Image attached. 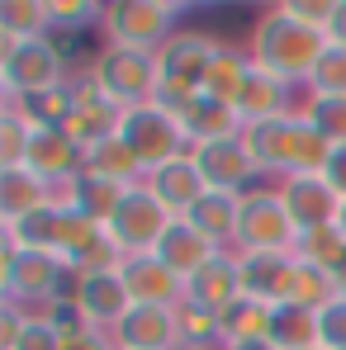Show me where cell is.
<instances>
[{
  "instance_id": "7c38bea8",
  "label": "cell",
  "mask_w": 346,
  "mask_h": 350,
  "mask_svg": "<svg viewBox=\"0 0 346 350\" xmlns=\"http://www.w3.org/2000/svg\"><path fill=\"white\" fill-rule=\"evenodd\" d=\"M280 189V204L289 208L294 228L299 232H313V228H337V213H342V194L328 185L323 171H294L285 180H275Z\"/></svg>"
},
{
  "instance_id": "83f0119b",
  "label": "cell",
  "mask_w": 346,
  "mask_h": 350,
  "mask_svg": "<svg viewBox=\"0 0 346 350\" xmlns=\"http://www.w3.org/2000/svg\"><path fill=\"white\" fill-rule=\"evenodd\" d=\"M81 171H86V175H100V180H110V185H123V189H133V185H143V180H147V171L138 166V157L128 152V142H123V137H110V142L90 147Z\"/></svg>"
},
{
  "instance_id": "ee69618b",
  "label": "cell",
  "mask_w": 346,
  "mask_h": 350,
  "mask_svg": "<svg viewBox=\"0 0 346 350\" xmlns=\"http://www.w3.org/2000/svg\"><path fill=\"white\" fill-rule=\"evenodd\" d=\"M323 175H328V185H332V189L346 199V147H332V157H328Z\"/></svg>"
},
{
  "instance_id": "f1b7e54d",
  "label": "cell",
  "mask_w": 346,
  "mask_h": 350,
  "mask_svg": "<svg viewBox=\"0 0 346 350\" xmlns=\"http://www.w3.org/2000/svg\"><path fill=\"white\" fill-rule=\"evenodd\" d=\"M48 33H53L48 0H5L0 5V38L29 43V38H48Z\"/></svg>"
},
{
  "instance_id": "3957f363",
  "label": "cell",
  "mask_w": 346,
  "mask_h": 350,
  "mask_svg": "<svg viewBox=\"0 0 346 350\" xmlns=\"http://www.w3.org/2000/svg\"><path fill=\"white\" fill-rule=\"evenodd\" d=\"M219 53V38L199 33V29H180L171 33L162 48H157V76H162V90H157V105L166 114H180L190 105V95L204 90V76H209V62Z\"/></svg>"
},
{
  "instance_id": "ac0fdd59",
  "label": "cell",
  "mask_w": 346,
  "mask_h": 350,
  "mask_svg": "<svg viewBox=\"0 0 346 350\" xmlns=\"http://www.w3.org/2000/svg\"><path fill=\"white\" fill-rule=\"evenodd\" d=\"M299 109H304V90H299V85H289V81H280V76L251 66L242 95H237V114H242V123L289 118V114H299Z\"/></svg>"
},
{
  "instance_id": "f907efd6",
  "label": "cell",
  "mask_w": 346,
  "mask_h": 350,
  "mask_svg": "<svg viewBox=\"0 0 346 350\" xmlns=\"http://www.w3.org/2000/svg\"><path fill=\"white\" fill-rule=\"evenodd\" d=\"M308 350H323V346H308Z\"/></svg>"
},
{
  "instance_id": "7402d4cb",
  "label": "cell",
  "mask_w": 346,
  "mask_h": 350,
  "mask_svg": "<svg viewBox=\"0 0 346 350\" xmlns=\"http://www.w3.org/2000/svg\"><path fill=\"white\" fill-rule=\"evenodd\" d=\"M48 204H58V189L43 175H34L29 166H0V228H14Z\"/></svg>"
},
{
  "instance_id": "6da1fadb",
  "label": "cell",
  "mask_w": 346,
  "mask_h": 350,
  "mask_svg": "<svg viewBox=\"0 0 346 350\" xmlns=\"http://www.w3.org/2000/svg\"><path fill=\"white\" fill-rule=\"evenodd\" d=\"M242 48H247V57H251L256 71H271V76H280V81L304 90L308 76H313V66H318V57L328 53V38L318 29L299 24L285 5H271V10L256 14V24H251V33H247Z\"/></svg>"
},
{
  "instance_id": "d590c367",
  "label": "cell",
  "mask_w": 346,
  "mask_h": 350,
  "mask_svg": "<svg viewBox=\"0 0 346 350\" xmlns=\"http://www.w3.org/2000/svg\"><path fill=\"white\" fill-rule=\"evenodd\" d=\"M332 298H337L332 275H328V270H318V265H304V260H299V275H294V293H289V303H299V308L318 312V308H323V303H332Z\"/></svg>"
},
{
  "instance_id": "e575fe53",
  "label": "cell",
  "mask_w": 346,
  "mask_h": 350,
  "mask_svg": "<svg viewBox=\"0 0 346 350\" xmlns=\"http://www.w3.org/2000/svg\"><path fill=\"white\" fill-rule=\"evenodd\" d=\"M304 95H323V100L346 95V48H332V43H328V53L318 57L308 85H304Z\"/></svg>"
},
{
  "instance_id": "2e32d148",
  "label": "cell",
  "mask_w": 346,
  "mask_h": 350,
  "mask_svg": "<svg viewBox=\"0 0 346 350\" xmlns=\"http://www.w3.org/2000/svg\"><path fill=\"white\" fill-rule=\"evenodd\" d=\"M24 166L34 175H43L53 189H66L81 166H86V152L71 142V133H62V128H34V142H29V157H24Z\"/></svg>"
},
{
  "instance_id": "9c48e42d",
  "label": "cell",
  "mask_w": 346,
  "mask_h": 350,
  "mask_svg": "<svg viewBox=\"0 0 346 350\" xmlns=\"http://www.w3.org/2000/svg\"><path fill=\"white\" fill-rule=\"evenodd\" d=\"M175 218L162 208V199L147 189V180L143 185H133L123 199H119L114 218L105 223V232L114 237V246L123 251V256H147V251H157V241L166 237V228H171Z\"/></svg>"
},
{
  "instance_id": "4316f807",
  "label": "cell",
  "mask_w": 346,
  "mask_h": 350,
  "mask_svg": "<svg viewBox=\"0 0 346 350\" xmlns=\"http://www.w3.org/2000/svg\"><path fill=\"white\" fill-rule=\"evenodd\" d=\"M247 76H251V57H247V48H237V43H223V38H219V53H214L209 76H204V95L237 105Z\"/></svg>"
},
{
  "instance_id": "7dc6e473",
  "label": "cell",
  "mask_w": 346,
  "mask_h": 350,
  "mask_svg": "<svg viewBox=\"0 0 346 350\" xmlns=\"http://www.w3.org/2000/svg\"><path fill=\"white\" fill-rule=\"evenodd\" d=\"M332 284H337V293H346V256L332 265Z\"/></svg>"
},
{
  "instance_id": "836d02e7",
  "label": "cell",
  "mask_w": 346,
  "mask_h": 350,
  "mask_svg": "<svg viewBox=\"0 0 346 350\" xmlns=\"http://www.w3.org/2000/svg\"><path fill=\"white\" fill-rule=\"evenodd\" d=\"M342 256H346L342 228H313V232H299V241H294V260L318 265V270H328V275H332V265H337Z\"/></svg>"
},
{
  "instance_id": "ab89813d",
  "label": "cell",
  "mask_w": 346,
  "mask_h": 350,
  "mask_svg": "<svg viewBox=\"0 0 346 350\" xmlns=\"http://www.w3.org/2000/svg\"><path fill=\"white\" fill-rule=\"evenodd\" d=\"M10 350H62V332L53 322H43V317H29L24 332H19V341Z\"/></svg>"
},
{
  "instance_id": "d6986e66",
  "label": "cell",
  "mask_w": 346,
  "mask_h": 350,
  "mask_svg": "<svg viewBox=\"0 0 346 350\" xmlns=\"http://www.w3.org/2000/svg\"><path fill=\"white\" fill-rule=\"evenodd\" d=\"M119 350H175L180 346V317L175 308H147L133 303V312L114 327Z\"/></svg>"
},
{
  "instance_id": "d6a6232c",
  "label": "cell",
  "mask_w": 346,
  "mask_h": 350,
  "mask_svg": "<svg viewBox=\"0 0 346 350\" xmlns=\"http://www.w3.org/2000/svg\"><path fill=\"white\" fill-rule=\"evenodd\" d=\"M271 332V308L256 298H237L232 308H223V346L232 341H256Z\"/></svg>"
},
{
  "instance_id": "7a4b0ae2",
  "label": "cell",
  "mask_w": 346,
  "mask_h": 350,
  "mask_svg": "<svg viewBox=\"0 0 346 350\" xmlns=\"http://www.w3.org/2000/svg\"><path fill=\"white\" fill-rule=\"evenodd\" d=\"M5 241V256H0V298L5 303H19L29 317H48L53 298L71 293V270L66 260L53 251H34V246H19L14 237L0 232Z\"/></svg>"
},
{
  "instance_id": "f35d334b",
  "label": "cell",
  "mask_w": 346,
  "mask_h": 350,
  "mask_svg": "<svg viewBox=\"0 0 346 350\" xmlns=\"http://www.w3.org/2000/svg\"><path fill=\"white\" fill-rule=\"evenodd\" d=\"M318 346L323 350H346V293L318 308Z\"/></svg>"
},
{
  "instance_id": "4dcf8cb0",
  "label": "cell",
  "mask_w": 346,
  "mask_h": 350,
  "mask_svg": "<svg viewBox=\"0 0 346 350\" xmlns=\"http://www.w3.org/2000/svg\"><path fill=\"white\" fill-rule=\"evenodd\" d=\"M175 317H180V341L204 346V350H223V312H214V308L185 298V303L175 308Z\"/></svg>"
},
{
  "instance_id": "74e56055",
  "label": "cell",
  "mask_w": 346,
  "mask_h": 350,
  "mask_svg": "<svg viewBox=\"0 0 346 350\" xmlns=\"http://www.w3.org/2000/svg\"><path fill=\"white\" fill-rule=\"evenodd\" d=\"M48 14H53V29L86 33L105 19V5H95V0H48Z\"/></svg>"
},
{
  "instance_id": "44dd1931",
  "label": "cell",
  "mask_w": 346,
  "mask_h": 350,
  "mask_svg": "<svg viewBox=\"0 0 346 350\" xmlns=\"http://www.w3.org/2000/svg\"><path fill=\"white\" fill-rule=\"evenodd\" d=\"M180 128H185V137L195 142V147H209V142H228V137H242V114H237V105L228 100H214V95H190V105L180 109Z\"/></svg>"
},
{
  "instance_id": "f6af8a7d",
  "label": "cell",
  "mask_w": 346,
  "mask_h": 350,
  "mask_svg": "<svg viewBox=\"0 0 346 350\" xmlns=\"http://www.w3.org/2000/svg\"><path fill=\"white\" fill-rule=\"evenodd\" d=\"M328 43L346 48V0H332V24H328Z\"/></svg>"
},
{
  "instance_id": "d4e9b609",
  "label": "cell",
  "mask_w": 346,
  "mask_h": 350,
  "mask_svg": "<svg viewBox=\"0 0 346 350\" xmlns=\"http://www.w3.org/2000/svg\"><path fill=\"white\" fill-rule=\"evenodd\" d=\"M128 189L123 185H110V180H100V175H76L66 189H58V204H71L81 218H90V223H110L114 218V208H119V199H123Z\"/></svg>"
},
{
  "instance_id": "5bb4252c",
  "label": "cell",
  "mask_w": 346,
  "mask_h": 350,
  "mask_svg": "<svg viewBox=\"0 0 346 350\" xmlns=\"http://www.w3.org/2000/svg\"><path fill=\"white\" fill-rule=\"evenodd\" d=\"M237 270H242V298H256L266 308H280V303H289V293H294L299 260H294V251H256V256H237Z\"/></svg>"
},
{
  "instance_id": "30bf717a",
  "label": "cell",
  "mask_w": 346,
  "mask_h": 350,
  "mask_svg": "<svg viewBox=\"0 0 346 350\" xmlns=\"http://www.w3.org/2000/svg\"><path fill=\"white\" fill-rule=\"evenodd\" d=\"M304 137H308L304 114L261 118V123H247V128H242V147L251 152L256 175H261V180H271V185L299 171V147H304Z\"/></svg>"
},
{
  "instance_id": "603a6c76",
  "label": "cell",
  "mask_w": 346,
  "mask_h": 350,
  "mask_svg": "<svg viewBox=\"0 0 346 350\" xmlns=\"http://www.w3.org/2000/svg\"><path fill=\"white\" fill-rule=\"evenodd\" d=\"M152 256H157V260H166L175 275L190 284V280H195L214 256H223V246H219V241H209V237L199 232L190 218H175L171 228H166V237L157 241V251H152Z\"/></svg>"
},
{
  "instance_id": "484cf974",
  "label": "cell",
  "mask_w": 346,
  "mask_h": 350,
  "mask_svg": "<svg viewBox=\"0 0 346 350\" xmlns=\"http://www.w3.org/2000/svg\"><path fill=\"white\" fill-rule=\"evenodd\" d=\"M237 213H242V194H228V189H209L185 218L209 237L219 241L223 251H232V232H237Z\"/></svg>"
},
{
  "instance_id": "bcb514c9",
  "label": "cell",
  "mask_w": 346,
  "mask_h": 350,
  "mask_svg": "<svg viewBox=\"0 0 346 350\" xmlns=\"http://www.w3.org/2000/svg\"><path fill=\"white\" fill-rule=\"evenodd\" d=\"M223 350H280L271 336H256V341H232V346H223Z\"/></svg>"
},
{
  "instance_id": "60d3db41",
  "label": "cell",
  "mask_w": 346,
  "mask_h": 350,
  "mask_svg": "<svg viewBox=\"0 0 346 350\" xmlns=\"http://www.w3.org/2000/svg\"><path fill=\"white\" fill-rule=\"evenodd\" d=\"M280 5H285L299 24H308V29H318V33L328 38V24H332V0H280Z\"/></svg>"
},
{
  "instance_id": "8992f818",
  "label": "cell",
  "mask_w": 346,
  "mask_h": 350,
  "mask_svg": "<svg viewBox=\"0 0 346 350\" xmlns=\"http://www.w3.org/2000/svg\"><path fill=\"white\" fill-rule=\"evenodd\" d=\"M299 228L280 204L275 185H256L242 194V213H237V232H232V251L237 256H256V251H294Z\"/></svg>"
},
{
  "instance_id": "8d00e7d4",
  "label": "cell",
  "mask_w": 346,
  "mask_h": 350,
  "mask_svg": "<svg viewBox=\"0 0 346 350\" xmlns=\"http://www.w3.org/2000/svg\"><path fill=\"white\" fill-rule=\"evenodd\" d=\"M29 142H34V123L14 109H0V166H24Z\"/></svg>"
},
{
  "instance_id": "cb8c5ba5",
  "label": "cell",
  "mask_w": 346,
  "mask_h": 350,
  "mask_svg": "<svg viewBox=\"0 0 346 350\" xmlns=\"http://www.w3.org/2000/svg\"><path fill=\"white\" fill-rule=\"evenodd\" d=\"M185 298H190V303H204V308H214V312L232 308V303L242 298V270H237V256H232V251L214 256V260L185 284Z\"/></svg>"
},
{
  "instance_id": "b9f144b4",
  "label": "cell",
  "mask_w": 346,
  "mask_h": 350,
  "mask_svg": "<svg viewBox=\"0 0 346 350\" xmlns=\"http://www.w3.org/2000/svg\"><path fill=\"white\" fill-rule=\"evenodd\" d=\"M24 322H29V312H24L19 303H5V298H0V350H10L14 341H19Z\"/></svg>"
},
{
  "instance_id": "5b68a950",
  "label": "cell",
  "mask_w": 346,
  "mask_h": 350,
  "mask_svg": "<svg viewBox=\"0 0 346 350\" xmlns=\"http://www.w3.org/2000/svg\"><path fill=\"white\" fill-rule=\"evenodd\" d=\"M90 81L123 109H138V105H152L157 90H162V76H157V53H138V48H119L105 43L95 57L86 62Z\"/></svg>"
},
{
  "instance_id": "681fc988",
  "label": "cell",
  "mask_w": 346,
  "mask_h": 350,
  "mask_svg": "<svg viewBox=\"0 0 346 350\" xmlns=\"http://www.w3.org/2000/svg\"><path fill=\"white\" fill-rule=\"evenodd\" d=\"M175 350H204V346H190V341H180V346H175Z\"/></svg>"
},
{
  "instance_id": "e0dca14e",
  "label": "cell",
  "mask_w": 346,
  "mask_h": 350,
  "mask_svg": "<svg viewBox=\"0 0 346 350\" xmlns=\"http://www.w3.org/2000/svg\"><path fill=\"white\" fill-rule=\"evenodd\" d=\"M195 161H199V171H204V180H209V189L247 194V189H256V185H261L256 161H251V152L242 147V137H228V142H209V147H199V152H195Z\"/></svg>"
},
{
  "instance_id": "9a60e30c",
  "label": "cell",
  "mask_w": 346,
  "mask_h": 350,
  "mask_svg": "<svg viewBox=\"0 0 346 350\" xmlns=\"http://www.w3.org/2000/svg\"><path fill=\"white\" fill-rule=\"evenodd\" d=\"M119 275H123L133 303H147V308H180L185 303V280L175 275L166 260H157L152 251L147 256H123Z\"/></svg>"
},
{
  "instance_id": "ba28073f",
  "label": "cell",
  "mask_w": 346,
  "mask_h": 350,
  "mask_svg": "<svg viewBox=\"0 0 346 350\" xmlns=\"http://www.w3.org/2000/svg\"><path fill=\"white\" fill-rule=\"evenodd\" d=\"M62 81H71V66L58 57L48 38H29V43L0 38V95H38Z\"/></svg>"
},
{
  "instance_id": "277c9868",
  "label": "cell",
  "mask_w": 346,
  "mask_h": 350,
  "mask_svg": "<svg viewBox=\"0 0 346 350\" xmlns=\"http://www.w3.org/2000/svg\"><path fill=\"white\" fill-rule=\"evenodd\" d=\"M180 19H185V5L175 0H114L105 5L100 33L105 43H119V48L157 53L171 33H180Z\"/></svg>"
},
{
  "instance_id": "52a82bcc",
  "label": "cell",
  "mask_w": 346,
  "mask_h": 350,
  "mask_svg": "<svg viewBox=\"0 0 346 350\" xmlns=\"http://www.w3.org/2000/svg\"><path fill=\"white\" fill-rule=\"evenodd\" d=\"M119 137L128 142V152L138 157V166H143L147 175L157 171V166H166V161H175V157H195V152H199V147L185 137L180 118L166 114L157 100L128 109V114H123V128H119Z\"/></svg>"
},
{
  "instance_id": "f546056e",
  "label": "cell",
  "mask_w": 346,
  "mask_h": 350,
  "mask_svg": "<svg viewBox=\"0 0 346 350\" xmlns=\"http://www.w3.org/2000/svg\"><path fill=\"white\" fill-rule=\"evenodd\" d=\"M266 336L280 350L318 346V312H308V308H299V303H280V308H271V332H266Z\"/></svg>"
},
{
  "instance_id": "7bdbcfd3",
  "label": "cell",
  "mask_w": 346,
  "mask_h": 350,
  "mask_svg": "<svg viewBox=\"0 0 346 350\" xmlns=\"http://www.w3.org/2000/svg\"><path fill=\"white\" fill-rule=\"evenodd\" d=\"M62 350H119V346H114V336H110V332L86 327V332H76V336H62Z\"/></svg>"
},
{
  "instance_id": "ffe728a7",
  "label": "cell",
  "mask_w": 346,
  "mask_h": 350,
  "mask_svg": "<svg viewBox=\"0 0 346 350\" xmlns=\"http://www.w3.org/2000/svg\"><path fill=\"white\" fill-rule=\"evenodd\" d=\"M147 189L162 199V208L171 213V218H185L204 194H209V180L199 171V161L195 157H175L166 166H157V171L147 175Z\"/></svg>"
},
{
  "instance_id": "4fadbf2b",
  "label": "cell",
  "mask_w": 346,
  "mask_h": 350,
  "mask_svg": "<svg viewBox=\"0 0 346 350\" xmlns=\"http://www.w3.org/2000/svg\"><path fill=\"white\" fill-rule=\"evenodd\" d=\"M71 298H76V308H81V317L95 327V332H110L114 336V327L133 312V298H128V284H123V275L114 270H95V275H81L76 284H71Z\"/></svg>"
},
{
  "instance_id": "8fae6325",
  "label": "cell",
  "mask_w": 346,
  "mask_h": 350,
  "mask_svg": "<svg viewBox=\"0 0 346 350\" xmlns=\"http://www.w3.org/2000/svg\"><path fill=\"white\" fill-rule=\"evenodd\" d=\"M123 114H128V109L114 105V100L90 81V71H71V114H66V128H62V133H71V142H76L81 152H90V147L119 137Z\"/></svg>"
},
{
  "instance_id": "c3c4849f",
  "label": "cell",
  "mask_w": 346,
  "mask_h": 350,
  "mask_svg": "<svg viewBox=\"0 0 346 350\" xmlns=\"http://www.w3.org/2000/svg\"><path fill=\"white\" fill-rule=\"evenodd\" d=\"M337 228H342V237H346V199H342V213H337Z\"/></svg>"
},
{
  "instance_id": "1f68e13d",
  "label": "cell",
  "mask_w": 346,
  "mask_h": 350,
  "mask_svg": "<svg viewBox=\"0 0 346 350\" xmlns=\"http://www.w3.org/2000/svg\"><path fill=\"white\" fill-rule=\"evenodd\" d=\"M299 114L308 118V128H313L323 142L346 147V95H332V100H323V95H304V109H299Z\"/></svg>"
}]
</instances>
